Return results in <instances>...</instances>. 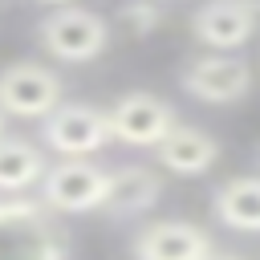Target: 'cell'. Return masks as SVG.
<instances>
[{"mask_svg":"<svg viewBox=\"0 0 260 260\" xmlns=\"http://www.w3.org/2000/svg\"><path fill=\"white\" fill-rule=\"evenodd\" d=\"M65 85L53 69L45 65H8L0 73V114H12V118H45L61 98Z\"/></svg>","mask_w":260,"mask_h":260,"instance_id":"5b68a950","label":"cell"},{"mask_svg":"<svg viewBox=\"0 0 260 260\" xmlns=\"http://www.w3.org/2000/svg\"><path fill=\"white\" fill-rule=\"evenodd\" d=\"M183 89L207 106H228L240 102L252 89V65L244 57H228V53H211L187 65L183 73Z\"/></svg>","mask_w":260,"mask_h":260,"instance_id":"8992f818","label":"cell"},{"mask_svg":"<svg viewBox=\"0 0 260 260\" xmlns=\"http://www.w3.org/2000/svg\"><path fill=\"white\" fill-rule=\"evenodd\" d=\"M215 219L236 232H256L260 228V179L240 175L215 191Z\"/></svg>","mask_w":260,"mask_h":260,"instance_id":"7c38bea8","label":"cell"},{"mask_svg":"<svg viewBox=\"0 0 260 260\" xmlns=\"http://www.w3.org/2000/svg\"><path fill=\"white\" fill-rule=\"evenodd\" d=\"M0 134H4V114H0Z\"/></svg>","mask_w":260,"mask_h":260,"instance_id":"2e32d148","label":"cell"},{"mask_svg":"<svg viewBox=\"0 0 260 260\" xmlns=\"http://www.w3.org/2000/svg\"><path fill=\"white\" fill-rule=\"evenodd\" d=\"M49 4H65V0H49Z\"/></svg>","mask_w":260,"mask_h":260,"instance_id":"e0dca14e","label":"cell"},{"mask_svg":"<svg viewBox=\"0 0 260 260\" xmlns=\"http://www.w3.org/2000/svg\"><path fill=\"white\" fill-rule=\"evenodd\" d=\"M162 183L150 167H122L106 175V195H102V211L106 215H142L158 203Z\"/></svg>","mask_w":260,"mask_h":260,"instance_id":"8fae6325","label":"cell"},{"mask_svg":"<svg viewBox=\"0 0 260 260\" xmlns=\"http://www.w3.org/2000/svg\"><path fill=\"white\" fill-rule=\"evenodd\" d=\"M0 260H69L65 228L37 199H0Z\"/></svg>","mask_w":260,"mask_h":260,"instance_id":"6da1fadb","label":"cell"},{"mask_svg":"<svg viewBox=\"0 0 260 260\" xmlns=\"http://www.w3.org/2000/svg\"><path fill=\"white\" fill-rule=\"evenodd\" d=\"M191 28L207 49L232 53V49L248 45V37L256 28V0H207L191 16Z\"/></svg>","mask_w":260,"mask_h":260,"instance_id":"ba28073f","label":"cell"},{"mask_svg":"<svg viewBox=\"0 0 260 260\" xmlns=\"http://www.w3.org/2000/svg\"><path fill=\"white\" fill-rule=\"evenodd\" d=\"M41 134L61 158H85V154H93L110 142L106 114L93 110V106H81V102H57L45 114Z\"/></svg>","mask_w":260,"mask_h":260,"instance_id":"277c9868","label":"cell"},{"mask_svg":"<svg viewBox=\"0 0 260 260\" xmlns=\"http://www.w3.org/2000/svg\"><path fill=\"white\" fill-rule=\"evenodd\" d=\"M102 195H106V171L85 158H65L57 167H45L41 175V203L49 211L81 215L102 207Z\"/></svg>","mask_w":260,"mask_h":260,"instance_id":"3957f363","label":"cell"},{"mask_svg":"<svg viewBox=\"0 0 260 260\" xmlns=\"http://www.w3.org/2000/svg\"><path fill=\"white\" fill-rule=\"evenodd\" d=\"M45 175V154L24 138L0 134V191H28Z\"/></svg>","mask_w":260,"mask_h":260,"instance_id":"4fadbf2b","label":"cell"},{"mask_svg":"<svg viewBox=\"0 0 260 260\" xmlns=\"http://www.w3.org/2000/svg\"><path fill=\"white\" fill-rule=\"evenodd\" d=\"M154 154H158V162L167 167V171H175V175H203L215 158H219V142L211 138V134H203V130H195V126H171L158 142H154Z\"/></svg>","mask_w":260,"mask_h":260,"instance_id":"30bf717a","label":"cell"},{"mask_svg":"<svg viewBox=\"0 0 260 260\" xmlns=\"http://www.w3.org/2000/svg\"><path fill=\"white\" fill-rule=\"evenodd\" d=\"M203 260H240V256H223V252H207Z\"/></svg>","mask_w":260,"mask_h":260,"instance_id":"9a60e30c","label":"cell"},{"mask_svg":"<svg viewBox=\"0 0 260 260\" xmlns=\"http://www.w3.org/2000/svg\"><path fill=\"white\" fill-rule=\"evenodd\" d=\"M106 126H110V138L118 142H130V146H154L171 126H175V110L154 98V93H126L118 98V106L106 114Z\"/></svg>","mask_w":260,"mask_h":260,"instance_id":"52a82bcc","label":"cell"},{"mask_svg":"<svg viewBox=\"0 0 260 260\" xmlns=\"http://www.w3.org/2000/svg\"><path fill=\"white\" fill-rule=\"evenodd\" d=\"M207 252V232H199L187 219H158L134 236V260H203Z\"/></svg>","mask_w":260,"mask_h":260,"instance_id":"9c48e42d","label":"cell"},{"mask_svg":"<svg viewBox=\"0 0 260 260\" xmlns=\"http://www.w3.org/2000/svg\"><path fill=\"white\" fill-rule=\"evenodd\" d=\"M158 20H162V8H158L154 0H130V4H122V24H126L134 37L154 32Z\"/></svg>","mask_w":260,"mask_h":260,"instance_id":"5bb4252c","label":"cell"},{"mask_svg":"<svg viewBox=\"0 0 260 260\" xmlns=\"http://www.w3.org/2000/svg\"><path fill=\"white\" fill-rule=\"evenodd\" d=\"M106 41H110L106 20L77 4H61L41 20V45L57 61H89L106 49Z\"/></svg>","mask_w":260,"mask_h":260,"instance_id":"7a4b0ae2","label":"cell"}]
</instances>
